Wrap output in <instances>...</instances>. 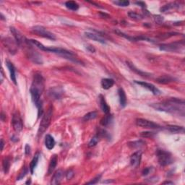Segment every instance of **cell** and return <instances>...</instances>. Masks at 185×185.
Here are the masks:
<instances>
[{"mask_svg": "<svg viewBox=\"0 0 185 185\" xmlns=\"http://www.w3.org/2000/svg\"><path fill=\"white\" fill-rule=\"evenodd\" d=\"M45 145H46V147L47 148V149H53L55 146V140L54 137L50 135H46V137H45Z\"/></svg>", "mask_w": 185, "mask_h": 185, "instance_id": "obj_19", "label": "cell"}, {"mask_svg": "<svg viewBox=\"0 0 185 185\" xmlns=\"http://www.w3.org/2000/svg\"><path fill=\"white\" fill-rule=\"evenodd\" d=\"M112 121V116L111 114H107L101 120V124L104 127L108 126Z\"/></svg>", "mask_w": 185, "mask_h": 185, "instance_id": "obj_27", "label": "cell"}, {"mask_svg": "<svg viewBox=\"0 0 185 185\" xmlns=\"http://www.w3.org/2000/svg\"><path fill=\"white\" fill-rule=\"evenodd\" d=\"M154 135V132H141L140 136L143 137H152Z\"/></svg>", "mask_w": 185, "mask_h": 185, "instance_id": "obj_38", "label": "cell"}, {"mask_svg": "<svg viewBox=\"0 0 185 185\" xmlns=\"http://www.w3.org/2000/svg\"><path fill=\"white\" fill-rule=\"evenodd\" d=\"M163 184H174V182H171V181H164Z\"/></svg>", "mask_w": 185, "mask_h": 185, "instance_id": "obj_46", "label": "cell"}, {"mask_svg": "<svg viewBox=\"0 0 185 185\" xmlns=\"http://www.w3.org/2000/svg\"><path fill=\"white\" fill-rule=\"evenodd\" d=\"M166 129H167L169 131L171 132L175 133V134L184 132V128L183 127H180V126L168 125L167 127H166Z\"/></svg>", "mask_w": 185, "mask_h": 185, "instance_id": "obj_22", "label": "cell"}, {"mask_svg": "<svg viewBox=\"0 0 185 185\" xmlns=\"http://www.w3.org/2000/svg\"><path fill=\"white\" fill-rule=\"evenodd\" d=\"M137 4H138V5H140V7H146V4H145L144 2H142V1H137V2H136Z\"/></svg>", "mask_w": 185, "mask_h": 185, "instance_id": "obj_44", "label": "cell"}, {"mask_svg": "<svg viewBox=\"0 0 185 185\" xmlns=\"http://www.w3.org/2000/svg\"><path fill=\"white\" fill-rule=\"evenodd\" d=\"M53 115V107L50 106L46 112L45 113L44 116H43L42 119H41V123H40L39 128H38V135L41 136L45 132V131L48 129L49 126L51 124V119H52Z\"/></svg>", "mask_w": 185, "mask_h": 185, "instance_id": "obj_2", "label": "cell"}, {"mask_svg": "<svg viewBox=\"0 0 185 185\" xmlns=\"http://www.w3.org/2000/svg\"><path fill=\"white\" fill-rule=\"evenodd\" d=\"M158 161L159 164L162 166H167L172 163V156L169 152L163 150H157L156 151Z\"/></svg>", "mask_w": 185, "mask_h": 185, "instance_id": "obj_3", "label": "cell"}, {"mask_svg": "<svg viewBox=\"0 0 185 185\" xmlns=\"http://www.w3.org/2000/svg\"><path fill=\"white\" fill-rule=\"evenodd\" d=\"M98 141H99V136L95 135L92 138V139L91 140V141L89 142V143H88V146H89L90 148L94 147L95 146H96V145H97Z\"/></svg>", "mask_w": 185, "mask_h": 185, "instance_id": "obj_34", "label": "cell"}, {"mask_svg": "<svg viewBox=\"0 0 185 185\" xmlns=\"http://www.w3.org/2000/svg\"><path fill=\"white\" fill-rule=\"evenodd\" d=\"M65 6L67 7V8H68L70 10L73 11H76L78 10V8H79V6L78 4H77V2L74 1H68L65 3Z\"/></svg>", "mask_w": 185, "mask_h": 185, "instance_id": "obj_28", "label": "cell"}, {"mask_svg": "<svg viewBox=\"0 0 185 185\" xmlns=\"http://www.w3.org/2000/svg\"><path fill=\"white\" fill-rule=\"evenodd\" d=\"M58 161V157L56 155H54L52 156V158H51V161H50V163L49 166V169H48V174H52V172L54 171V170L56 168V164H57Z\"/></svg>", "mask_w": 185, "mask_h": 185, "instance_id": "obj_18", "label": "cell"}, {"mask_svg": "<svg viewBox=\"0 0 185 185\" xmlns=\"http://www.w3.org/2000/svg\"><path fill=\"white\" fill-rule=\"evenodd\" d=\"M145 144H146L145 142L140 140V141H134V142H132V143H129L128 146L132 148H138L143 147Z\"/></svg>", "mask_w": 185, "mask_h": 185, "instance_id": "obj_32", "label": "cell"}, {"mask_svg": "<svg viewBox=\"0 0 185 185\" xmlns=\"http://www.w3.org/2000/svg\"><path fill=\"white\" fill-rule=\"evenodd\" d=\"M63 91L59 88H51L49 91V95L51 98H54L56 99H59V98L61 96Z\"/></svg>", "mask_w": 185, "mask_h": 185, "instance_id": "obj_23", "label": "cell"}, {"mask_svg": "<svg viewBox=\"0 0 185 185\" xmlns=\"http://www.w3.org/2000/svg\"><path fill=\"white\" fill-rule=\"evenodd\" d=\"M86 36L90 39H92L93 41H97V42L101 43L102 44H106V42L105 41L104 38H103L101 36H100L99 35L96 34V33H90V32H86Z\"/></svg>", "mask_w": 185, "mask_h": 185, "instance_id": "obj_15", "label": "cell"}, {"mask_svg": "<svg viewBox=\"0 0 185 185\" xmlns=\"http://www.w3.org/2000/svg\"><path fill=\"white\" fill-rule=\"evenodd\" d=\"M128 15L132 19H134V20H139L143 19V16L141 15H139L138 13L135 12H129L128 13Z\"/></svg>", "mask_w": 185, "mask_h": 185, "instance_id": "obj_33", "label": "cell"}, {"mask_svg": "<svg viewBox=\"0 0 185 185\" xmlns=\"http://www.w3.org/2000/svg\"><path fill=\"white\" fill-rule=\"evenodd\" d=\"M27 173H28V169H27V168H24V169H23L22 172H21L20 174H19L18 177L17 178V180H21L22 179H23V178L25 177V176H26Z\"/></svg>", "mask_w": 185, "mask_h": 185, "instance_id": "obj_37", "label": "cell"}, {"mask_svg": "<svg viewBox=\"0 0 185 185\" xmlns=\"http://www.w3.org/2000/svg\"><path fill=\"white\" fill-rule=\"evenodd\" d=\"M98 116V113L97 111H91V112L88 113L87 114L83 116V120L86 121H90V120H92L96 119Z\"/></svg>", "mask_w": 185, "mask_h": 185, "instance_id": "obj_30", "label": "cell"}, {"mask_svg": "<svg viewBox=\"0 0 185 185\" xmlns=\"http://www.w3.org/2000/svg\"><path fill=\"white\" fill-rule=\"evenodd\" d=\"M136 124L138 127L148 128V129H160L161 128V126L158 125L156 123L144 119H137L136 121Z\"/></svg>", "mask_w": 185, "mask_h": 185, "instance_id": "obj_6", "label": "cell"}, {"mask_svg": "<svg viewBox=\"0 0 185 185\" xmlns=\"http://www.w3.org/2000/svg\"><path fill=\"white\" fill-rule=\"evenodd\" d=\"M31 89L35 90L42 94L44 90V79L41 74L36 73L33 76V80L31 85Z\"/></svg>", "mask_w": 185, "mask_h": 185, "instance_id": "obj_4", "label": "cell"}, {"mask_svg": "<svg viewBox=\"0 0 185 185\" xmlns=\"http://www.w3.org/2000/svg\"><path fill=\"white\" fill-rule=\"evenodd\" d=\"M151 168H146V169H145L144 170H143V176H147V175H148L150 174V172H151Z\"/></svg>", "mask_w": 185, "mask_h": 185, "instance_id": "obj_42", "label": "cell"}, {"mask_svg": "<svg viewBox=\"0 0 185 185\" xmlns=\"http://www.w3.org/2000/svg\"><path fill=\"white\" fill-rule=\"evenodd\" d=\"M86 49H87L88 51L91 53H95V51H96V49H95L93 46H91V45H88V46H86Z\"/></svg>", "mask_w": 185, "mask_h": 185, "instance_id": "obj_41", "label": "cell"}, {"mask_svg": "<svg viewBox=\"0 0 185 185\" xmlns=\"http://www.w3.org/2000/svg\"><path fill=\"white\" fill-rule=\"evenodd\" d=\"M30 183H31V181H30V180H28L27 182H26V184H30Z\"/></svg>", "mask_w": 185, "mask_h": 185, "instance_id": "obj_48", "label": "cell"}, {"mask_svg": "<svg viewBox=\"0 0 185 185\" xmlns=\"http://www.w3.org/2000/svg\"><path fill=\"white\" fill-rule=\"evenodd\" d=\"M118 93H119V102L120 105H121V107H125L127 104V97L125 92H124V90L121 88H119L118 90Z\"/></svg>", "mask_w": 185, "mask_h": 185, "instance_id": "obj_20", "label": "cell"}, {"mask_svg": "<svg viewBox=\"0 0 185 185\" xmlns=\"http://www.w3.org/2000/svg\"><path fill=\"white\" fill-rule=\"evenodd\" d=\"M10 31H11L12 34L13 36H14L15 40L16 42L18 43V44L19 45V46H20V45H22L23 44H24V43L27 42L28 41V40H26V38L23 37V35L21 34V33L15 28L11 27Z\"/></svg>", "mask_w": 185, "mask_h": 185, "instance_id": "obj_11", "label": "cell"}, {"mask_svg": "<svg viewBox=\"0 0 185 185\" xmlns=\"http://www.w3.org/2000/svg\"><path fill=\"white\" fill-rule=\"evenodd\" d=\"M184 101L176 98H171L166 101L157 104H153L151 106L158 111H165L171 114H179L184 115Z\"/></svg>", "mask_w": 185, "mask_h": 185, "instance_id": "obj_1", "label": "cell"}, {"mask_svg": "<svg viewBox=\"0 0 185 185\" xmlns=\"http://www.w3.org/2000/svg\"><path fill=\"white\" fill-rule=\"evenodd\" d=\"M173 80H174V79H173L171 77L168 75L161 76L156 79L157 83H161V84H167V83H171V82H172Z\"/></svg>", "mask_w": 185, "mask_h": 185, "instance_id": "obj_24", "label": "cell"}, {"mask_svg": "<svg viewBox=\"0 0 185 185\" xmlns=\"http://www.w3.org/2000/svg\"><path fill=\"white\" fill-rule=\"evenodd\" d=\"M1 83H2V82H3V71H2V69H1Z\"/></svg>", "mask_w": 185, "mask_h": 185, "instance_id": "obj_47", "label": "cell"}, {"mask_svg": "<svg viewBox=\"0 0 185 185\" xmlns=\"http://www.w3.org/2000/svg\"><path fill=\"white\" fill-rule=\"evenodd\" d=\"M65 176H66V178L67 180H70L72 179L73 176H75V173L74 171H72V169H69L68 171H67L66 174H65Z\"/></svg>", "mask_w": 185, "mask_h": 185, "instance_id": "obj_35", "label": "cell"}, {"mask_svg": "<svg viewBox=\"0 0 185 185\" xmlns=\"http://www.w3.org/2000/svg\"><path fill=\"white\" fill-rule=\"evenodd\" d=\"M154 19H155V21H156V23H158V24H161L163 21V18L161 15H156L155 16Z\"/></svg>", "mask_w": 185, "mask_h": 185, "instance_id": "obj_40", "label": "cell"}, {"mask_svg": "<svg viewBox=\"0 0 185 185\" xmlns=\"http://www.w3.org/2000/svg\"><path fill=\"white\" fill-rule=\"evenodd\" d=\"M6 64L7 67L8 69L10 71V78L12 80V81L15 83V84H17L16 82V75H15V67L13 65L11 61H10L9 60H7L6 61Z\"/></svg>", "mask_w": 185, "mask_h": 185, "instance_id": "obj_16", "label": "cell"}, {"mask_svg": "<svg viewBox=\"0 0 185 185\" xmlns=\"http://www.w3.org/2000/svg\"><path fill=\"white\" fill-rule=\"evenodd\" d=\"M63 175H64V172H63L62 170H58V171H56L54 173L52 179H51V184L54 185L59 184L61 181V179L63 177Z\"/></svg>", "mask_w": 185, "mask_h": 185, "instance_id": "obj_14", "label": "cell"}, {"mask_svg": "<svg viewBox=\"0 0 185 185\" xmlns=\"http://www.w3.org/2000/svg\"><path fill=\"white\" fill-rule=\"evenodd\" d=\"M12 127L14 128L15 131L17 132H20L22 131L23 124V121L21 119L20 116L18 112L15 113L12 116Z\"/></svg>", "mask_w": 185, "mask_h": 185, "instance_id": "obj_7", "label": "cell"}, {"mask_svg": "<svg viewBox=\"0 0 185 185\" xmlns=\"http://www.w3.org/2000/svg\"><path fill=\"white\" fill-rule=\"evenodd\" d=\"M127 64L128 67H129V69H130L132 72H135L136 74L139 75H140L142 77H144V78H149V77H151V74H149V73H148V72H143V71L140 70V69H138L135 66L134 64H133V63L131 62V61H127Z\"/></svg>", "mask_w": 185, "mask_h": 185, "instance_id": "obj_13", "label": "cell"}, {"mask_svg": "<svg viewBox=\"0 0 185 185\" xmlns=\"http://www.w3.org/2000/svg\"><path fill=\"white\" fill-rule=\"evenodd\" d=\"M4 141H3V140H2V139H1V151H2V150H3V148H4Z\"/></svg>", "mask_w": 185, "mask_h": 185, "instance_id": "obj_45", "label": "cell"}, {"mask_svg": "<svg viewBox=\"0 0 185 185\" xmlns=\"http://www.w3.org/2000/svg\"><path fill=\"white\" fill-rule=\"evenodd\" d=\"M101 177V175H99V176H97L96 178H94V179H92V181H88V182H87L88 184H97V183L98 182V181H99L100 178Z\"/></svg>", "mask_w": 185, "mask_h": 185, "instance_id": "obj_39", "label": "cell"}, {"mask_svg": "<svg viewBox=\"0 0 185 185\" xmlns=\"http://www.w3.org/2000/svg\"><path fill=\"white\" fill-rule=\"evenodd\" d=\"M32 31L33 33L37 34L38 36H41V37L46 38H48V39L52 40V41H54V40L56 39V36H55V35L53 34L52 33L48 31L47 30H46L44 27H43V26H34V27L32 28Z\"/></svg>", "mask_w": 185, "mask_h": 185, "instance_id": "obj_5", "label": "cell"}, {"mask_svg": "<svg viewBox=\"0 0 185 185\" xmlns=\"http://www.w3.org/2000/svg\"><path fill=\"white\" fill-rule=\"evenodd\" d=\"M2 167L4 174H7L8 171H9L10 167V160L9 158H5L3 160Z\"/></svg>", "mask_w": 185, "mask_h": 185, "instance_id": "obj_29", "label": "cell"}, {"mask_svg": "<svg viewBox=\"0 0 185 185\" xmlns=\"http://www.w3.org/2000/svg\"><path fill=\"white\" fill-rule=\"evenodd\" d=\"M101 86L104 89L108 90L114 85V80L110 78H104L101 80Z\"/></svg>", "mask_w": 185, "mask_h": 185, "instance_id": "obj_21", "label": "cell"}, {"mask_svg": "<svg viewBox=\"0 0 185 185\" xmlns=\"http://www.w3.org/2000/svg\"><path fill=\"white\" fill-rule=\"evenodd\" d=\"M142 157V152L141 151H137L135 153L132 155L130 158V163L132 166L137 168L140 163Z\"/></svg>", "mask_w": 185, "mask_h": 185, "instance_id": "obj_12", "label": "cell"}, {"mask_svg": "<svg viewBox=\"0 0 185 185\" xmlns=\"http://www.w3.org/2000/svg\"><path fill=\"white\" fill-rule=\"evenodd\" d=\"M38 159H39V153H36L35 155V156L33 157V160L31 161V164H30V170H31V174H33V171H34V169H36V167L37 166L38 162Z\"/></svg>", "mask_w": 185, "mask_h": 185, "instance_id": "obj_25", "label": "cell"}, {"mask_svg": "<svg viewBox=\"0 0 185 185\" xmlns=\"http://www.w3.org/2000/svg\"><path fill=\"white\" fill-rule=\"evenodd\" d=\"M179 7V5L176 3H169V4L164 5L163 7L161 8V11L162 12H166L170 10L171 9H174V8Z\"/></svg>", "mask_w": 185, "mask_h": 185, "instance_id": "obj_31", "label": "cell"}, {"mask_svg": "<svg viewBox=\"0 0 185 185\" xmlns=\"http://www.w3.org/2000/svg\"><path fill=\"white\" fill-rule=\"evenodd\" d=\"M114 4H117L120 7H127L129 4V1H114Z\"/></svg>", "mask_w": 185, "mask_h": 185, "instance_id": "obj_36", "label": "cell"}, {"mask_svg": "<svg viewBox=\"0 0 185 185\" xmlns=\"http://www.w3.org/2000/svg\"><path fill=\"white\" fill-rule=\"evenodd\" d=\"M3 44L11 54H15L18 45L16 41H14L10 38H5L3 40Z\"/></svg>", "mask_w": 185, "mask_h": 185, "instance_id": "obj_8", "label": "cell"}, {"mask_svg": "<svg viewBox=\"0 0 185 185\" xmlns=\"http://www.w3.org/2000/svg\"><path fill=\"white\" fill-rule=\"evenodd\" d=\"M181 44L179 42L171 43V44H162L160 46V49L166 51H176L180 49Z\"/></svg>", "mask_w": 185, "mask_h": 185, "instance_id": "obj_10", "label": "cell"}, {"mask_svg": "<svg viewBox=\"0 0 185 185\" xmlns=\"http://www.w3.org/2000/svg\"><path fill=\"white\" fill-rule=\"evenodd\" d=\"M135 83L136 84L141 86L142 87L148 89V91H151V92L152 93L153 95H156V96L161 95V91H160L159 90H158V88L156 87V86H153V84H151V83H146V82H144V81L140 82V81H137V80H135Z\"/></svg>", "mask_w": 185, "mask_h": 185, "instance_id": "obj_9", "label": "cell"}, {"mask_svg": "<svg viewBox=\"0 0 185 185\" xmlns=\"http://www.w3.org/2000/svg\"><path fill=\"white\" fill-rule=\"evenodd\" d=\"M114 32L116 33L117 35H119V36H121V37L127 39L128 41H138V37H132V36H128V35H127L125 34V33L121 32V31H119V30H115Z\"/></svg>", "mask_w": 185, "mask_h": 185, "instance_id": "obj_26", "label": "cell"}, {"mask_svg": "<svg viewBox=\"0 0 185 185\" xmlns=\"http://www.w3.org/2000/svg\"><path fill=\"white\" fill-rule=\"evenodd\" d=\"M99 101H100V106H101V109H102L103 112H104V114H109L110 112V107L109 105L106 103L105 98L102 95H100L99 96Z\"/></svg>", "mask_w": 185, "mask_h": 185, "instance_id": "obj_17", "label": "cell"}, {"mask_svg": "<svg viewBox=\"0 0 185 185\" xmlns=\"http://www.w3.org/2000/svg\"><path fill=\"white\" fill-rule=\"evenodd\" d=\"M25 150H26V155H29L30 153H31V147H30V146L28 144H27L26 146V148H25Z\"/></svg>", "mask_w": 185, "mask_h": 185, "instance_id": "obj_43", "label": "cell"}]
</instances>
